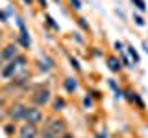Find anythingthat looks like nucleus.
I'll use <instances>...</instances> for the list:
<instances>
[{"instance_id": "f257e3e1", "label": "nucleus", "mask_w": 148, "mask_h": 138, "mask_svg": "<svg viewBox=\"0 0 148 138\" xmlns=\"http://www.w3.org/2000/svg\"><path fill=\"white\" fill-rule=\"evenodd\" d=\"M43 129L48 131V133H52V135H56V136H61V135H65V133L69 131L67 122H65L63 118H59V116H50L48 120H46Z\"/></svg>"}, {"instance_id": "f03ea898", "label": "nucleus", "mask_w": 148, "mask_h": 138, "mask_svg": "<svg viewBox=\"0 0 148 138\" xmlns=\"http://www.w3.org/2000/svg\"><path fill=\"white\" fill-rule=\"evenodd\" d=\"M24 122L39 127L41 123L45 122V112H43V109H41V107H35V105H26V110H24Z\"/></svg>"}, {"instance_id": "7ed1b4c3", "label": "nucleus", "mask_w": 148, "mask_h": 138, "mask_svg": "<svg viewBox=\"0 0 148 138\" xmlns=\"http://www.w3.org/2000/svg\"><path fill=\"white\" fill-rule=\"evenodd\" d=\"M50 99H52V92L48 87H39L32 92V105L35 107H45L50 103Z\"/></svg>"}, {"instance_id": "20e7f679", "label": "nucleus", "mask_w": 148, "mask_h": 138, "mask_svg": "<svg viewBox=\"0 0 148 138\" xmlns=\"http://www.w3.org/2000/svg\"><path fill=\"white\" fill-rule=\"evenodd\" d=\"M24 110H26V105L21 103V101H15L8 109V118L11 122H24Z\"/></svg>"}, {"instance_id": "39448f33", "label": "nucleus", "mask_w": 148, "mask_h": 138, "mask_svg": "<svg viewBox=\"0 0 148 138\" xmlns=\"http://www.w3.org/2000/svg\"><path fill=\"white\" fill-rule=\"evenodd\" d=\"M41 131L37 125H32V123H22L18 127V133H17V138H39Z\"/></svg>"}, {"instance_id": "423d86ee", "label": "nucleus", "mask_w": 148, "mask_h": 138, "mask_svg": "<svg viewBox=\"0 0 148 138\" xmlns=\"http://www.w3.org/2000/svg\"><path fill=\"white\" fill-rule=\"evenodd\" d=\"M18 55V48H17V44H13V43H9L6 44L2 50H0V59H2L4 63H9V61H13Z\"/></svg>"}, {"instance_id": "0eeeda50", "label": "nucleus", "mask_w": 148, "mask_h": 138, "mask_svg": "<svg viewBox=\"0 0 148 138\" xmlns=\"http://www.w3.org/2000/svg\"><path fill=\"white\" fill-rule=\"evenodd\" d=\"M17 70H18L17 63L15 61H9L6 64H2V68H0V76H2L4 79H13V77L17 76Z\"/></svg>"}, {"instance_id": "6e6552de", "label": "nucleus", "mask_w": 148, "mask_h": 138, "mask_svg": "<svg viewBox=\"0 0 148 138\" xmlns=\"http://www.w3.org/2000/svg\"><path fill=\"white\" fill-rule=\"evenodd\" d=\"M108 66H109L111 72H119L120 68H122V64H120V61H119L117 57H113V55H111V57H108Z\"/></svg>"}, {"instance_id": "1a4fd4ad", "label": "nucleus", "mask_w": 148, "mask_h": 138, "mask_svg": "<svg viewBox=\"0 0 148 138\" xmlns=\"http://www.w3.org/2000/svg\"><path fill=\"white\" fill-rule=\"evenodd\" d=\"M63 87L67 89V92H74L78 89V81L74 79V77H67V79L63 81Z\"/></svg>"}, {"instance_id": "9d476101", "label": "nucleus", "mask_w": 148, "mask_h": 138, "mask_svg": "<svg viewBox=\"0 0 148 138\" xmlns=\"http://www.w3.org/2000/svg\"><path fill=\"white\" fill-rule=\"evenodd\" d=\"M52 109H54V112L63 110V109H65V99H63V98H56L54 103H52Z\"/></svg>"}, {"instance_id": "9b49d317", "label": "nucleus", "mask_w": 148, "mask_h": 138, "mask_svg": "<svg viewBox=\"0 0 148 138\" xmlns=\"http://www.w3.org/2000/svg\"><path fill=\"white\" fill-rule=\"evenodd\" d=\"M128 53H130V57L133 59V63H139V55H137V52H135V48H133V46H128Z\"/></svg>"}, {"instance_id": "f8f14e48", "label": "nucleus", "mask_w": 148, "mask_h": 138, "mask_svg": "<svg viewBox=\"0 0 148 138\" xmlns=\"http://www.w3.org/2000/svg\"><path fill=\"white\" fill-rule=\"evenodd\" d=\"M39 138H59V136H56V135H52V133H48V131H41V135H39Z\"/></svg>"}, {"instance_id": "ddd939ff", "label": "nucleus", "mask_w": 148, "mask_h": 138, "mask_svg": "<svg viewBox=\"0 0 148 138\" xmlns=\"http://www.w3.org/2000/svg\"><path fill=\"white\" fill-rule=\"evenodd\" d=\"M132 2L135 4V6L141 9V11H145V9H146V6H145V2H143V0H132Z\"/></svg>"}, {"instance_id": "4468645a", "label": "nucleus", "mask_w": 148, "mask_h": 138, "mask_svg": "<svg viewBox=\"0 0 148 138\" xmlns=\"http://www.w3.org/2000/svg\"><path fill=\"white\" fill-rule=\"evenodd\" d=\"M133 20H135V24H137V26H145V20H143V17L135 15V17H133Z\"/></svg>"}, {"instance_id": "2eb2a0df", "label": "nucleus", "mask_w": 148, "mask_h": 138, "mask_svg": "<svg viewBox=\"0 0 148 138\" xmlns=\"http://www.w3.org/2000/svg\"><path fill=\"white\" fill-rule=\"evenodd\" d=\"M71 4H72L74 9H80V7H82V6H80V0H71Z\"/></svg>"}, {"instance_id": "dca6fc26", "label": "nucleus", "mask_w": 148, "mask_h": 138, "mask_svg": "<svg viewBox=\"0 0 148 138\" xmlns=\"http://www.w3.org/2000/svg\"><path fill=\"white\" fill-rule=\"evenodd\" d=\"M59 138H76V136H74V135H72L71 131H67V133H65V135H61Z\"/></svg>"}, {"instance_id": "f3484780", "label": "nucleus", "mask_w": 148, "mask_h": 138, "mask_svg": "<svg viewBox=\"0 0 148 138\" xmlns=\"http://www.w3.org/2000/svg\"><path fill=\"white\" fill-rule=\"evenodd\" d=\"M83 105H85V107L89 109V107H92V101H91L89 98H85V99H83Z\"/></svg>"}, {"instance_id": "a211bd4d", "label": "nucleus", "mask_w": 148, "mask_h": 138, "mask_svg": "<svg viewBox=\"0 0 148 138\" xmlns=\"http://www.w3.org/2000/svg\"><path fill=\"white\" fill-rule=\"evenodd\" d=\"M78 22H80V26H82V28H85V30H89V26H87L85 22H83V18H78Z\"/></svg>"}, {"instance_id": "6ab92c4d", "label": "nucleus", "mask_w": 148, "mask_h": 138, "mask_svg": "<svg viewBox=\"0 0 148 138\" xmlns=\"http://www.w3.org/2000/svg\"><path fill=\"white\" fill-rule=\"evenodd\" d=\"M115 48H117L119 52H120V50H122V43H115Z\"/></svg>"}, {"instance_id": "aec40b11", "label": "nucleus", "mask_w": 148, "mask_h": 138, "mask_svg": "<svg viewBox=\"0 0 148 138\" xmlns=\"http://www.w3.org/2000/svg\"><path fill=\"white\" fill-rule=\"evenodd\" d=\"M24 2H26V4H32V2H34V0H24Z\"/></svg>"}, {"instance_id": "412c9836", "label": "nucleus", "mask_w": 148, "mask_h": 138, "mask_svg": "<svg viewBox=\"0 0 148 138\" xmlns=\"http://www.w3.org/2000/svg\"><path fill=\"white\" fill-rule=\"evenodd\" d=\"M2 35H4V33H2V30H0V39H2Z\"/></svg>"}, {"instance_id": "4be33fe9", "label": "nucleus", "mask_w": 148, "mask_h": 138, "mask_svg": "<svg viewBox=\"0 0 148 138\" xmlns=\"http://www.w3.org/2000/svg\"><path fill=\"white\" fill-rule=\"evenodd\" d=\"M98 138H106V136H104V135H100V136H98Z\"/></svg>"}, {"instance_id": "5701e85b", "label": "nucleus", "mask_w": 148, "mask_h": 138, "mask_svg": "<svg viewBox=\"0 0 148 138\" xmlns=\"http://www.w3.org/2000/svg\"><path fill=\"white\" fill-rule=\"evenodd\" d=\"M0 94H2V89H0Z\"/></svg>"}]
</instances>
